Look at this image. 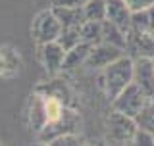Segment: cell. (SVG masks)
<instances>
[{
    "label": "cell",
    "mask_w": 154,
    "mask_h": 146,
    "mask_svg": "<svg viewBox=\"0 0 154 146\" xmlns=\"http://www.w3.org/2000/svg\"><path fill=\"white\" fill-rule=\"evenodd\" d=\"M41 60H42V65L46 67L48 73H58L60 69H64L66 48L58 41L41 44Z\"/></svg>",
    "instance_id": "cell-10"
},
{
    "label": "cell",
    "mask_w": 154,
    "mask_h": 146,
    "mask_svg": "<svg viewBox=\"0 0 154 146\" xmlns=\"http://www.w3.org/2000/svg\"><path fill=\"white\" fill-rule=\"evenodd\" d=\"M146 100H148V96L141 90V87L131 83V85L125 87V89L112 100V108L122 111L125 115H129V117H135V115L143 110V106L146 104Z\"/></svg>",
    "instance_id": "cell-5"
},
{
    "label": "cell",
    "mask_w": 154,
    "mask_h": 146,
    "mask_svg": "<svg viewBox=\"0 0 154 146\" xmlns=\"http://www.w3.org/2000/svg\"><path fill=\"white\" fill-rule=\"evenodd\" d=\"M79 125H81L79 115H77L73 110H69L66 106L60 117L48 121L45 127L38 131L37 140H38V142H45V144H52L56 138L64 137V135H67V133H77Z\"/></svg>",
    "instance_id": "cell-2"
},
{
    "label": "cell",
    "mask_w": 154,
    "mask_h": 146,
    "mask_svg": "<svg viewBox=\"0 0 154 146\" xmlns=\"http://www.w3.org/2000/svg\"><path fill=\"white\" fill-rule=\"evenodd\" d=\"M131 16L133 12L125 4V0H106V19L125 33L131 31Z\"/></svg>",
    "instance_id": "cell-9"
},
{
    "label": "cell",
    "mask_w": 154,
    "mask_h": 146,
    "mask_svg": "<svg viewBox=\"0 0 154 146\" xmlns=\"http://www.w3.org/2000/svg\"><path fill=\"white\" fill-rule=\"evenodd\" d=\"M56 17L60 19L62 27H81L87 21L83 8H67V6H52Z\"/></svg>",
    "instance_id": "cell-12"
},
{
    "label": "cell",
    "mask_w": 154,
    "mask_h": 146,
    "mask_svg": "<svg viewBox=\"0 0 154 146\" xmlns=\"http://www.w3.org/2000/svg\"><path fill=\"white\" fill-rule=\"evenodd\" d=\"M87 21H104L106 19V0H87L83 6Z\"/></svg>",
    "instance_id": "cell-17"
},
{
    "label": "cell",
    "mask_w": 154,
    "mask_h": 146,
    "mask_svg": "<svg viewBox=\"0 0 154 146\" xmlns=\"http://www.w3.org/2000/svg\"><path fill=\"white\" fill-rule=\"evenodd\" d=\"M46 94L48 96H56L64 106L69 104L67 98H71V90L64 85V81H52L50 85H48V89H46Z\"/></svg>",
    "instance_id": "cell-19"
},
{
    "label": "cell",
    "mask_w": 154,
    "mask_h": 146,
    "mask_svg": "<svg viewBox=\"0 0 154 146\" xmlns=\"http://www.w3.org/2000/svg\"><path fill=\"white\" fill-rule=\"evenodd\" d=\"M52 144H81V137L77 133H67V135H64V137L56 138Z\"/></svg>",
    "instance_id": "cell-22"
},
{
    "label": "cell",
    "mask_w": 154,
    "mask_h": 146,
    "mask_svg": "<svg viewBox=\"0 0 154 146\" xmlns=\"http://www.w3.org/2000/svg\"><path fill=\"white\" fill-rule=\"evenodd\" d=\"M135 121H137V127L154 133V98L146 100V104L143 106V110L135 115Z\"/></svg>",
    "instance_id": "cell-16"
},
{
    "label": "cell",
    "mask_w": 154,
    "mask_h": 146,
    "mask_svg": "<svg viewBox=\"0 0 154 146\" xmlns=\"http://www.w3.org/2000/svg\"><path fill=\"white\" fill-rule=\"evenodd\" d=\"M60 33H62V23L56 17L52 8L42 10L33 19V38H35L38 44H46V42L58 41Z\"/></svg>",
    "instance_id": "cell-4"
},
{
    "label": "cell",
    "mask_w": 154,
    "mask_h": 146,
    "mask_svg": "<svg viewBox=\"0 0 154 146\" xmlns=\"http://www.w3.org/2000/svg\"><path fill=\"white\" fill-rule=\"evenodd\" d=\"M81 41H83V38H81V27H62V33H60V37H58V42L66 48V52L69 50V48L77 46Z\"/></svg>",
    "instance_id": "cell-18"
},
{
    "label": "cell",
    "mask_w": 154,
    "mask_h": 146,
    "mask_svg": "<svg viewBox=\"0 0 154 146\" xmlns=\"http://www.w3.org/2000/svg\"><path fill=\"white\" fill-rule=\"evenodd\" d=\"M27 119H29L31 129H35L37 133L48 123L45 94H35V96H31V100H29V110H27Z\"/></svg>",
    "instance_id": "cell-11"
},
{
    "label": "cell",
    "mask_w": 154,
    "mask_h": 146,
    "mask_svg": "<svg viewBox=\"0 0 154 146\" xmlns=\"http://www.w3.org/2000/svg\"><path fill=\"white\" fill-rule=\"evenodd\" d=\"M91 48H93V44H89V42H83V41H81L77 46L69 48V50L66 52L64 69H75V67H79V65H85L87 58H89Z\"/></svg>",
    "instance_id": "cell-13"
},
{
    "label": "cell",
    "mask_w": 154,
    "mask_h": 146,
    "mask_svg": "<svg viewBox=\"0 0 154 146\" xmlns=\"http://www.w3.org/2000/svg\"><path fill=\"white\" fill-rule=\"evenodd\" d=\"M125 50L131 52V58H152L154 60V33L131 29L127 33Z\"/></svg>",
    "instance_id": "cell-8"
},
{
    "label": "cell",
    "mask_w": 154,
    "mask_h": 146,
    "mask_svg": "<svg viewBox=\"0 0 154 146\" xmlns=\"http://www.w3.org/2000/svg\"><path fill=\"white\" fill-rule=\"evenodd\" d=\"M106 131H108V140H112V142L118 144L133 142L135 131H137V121H135V117H129L122 111L114 110L106 117Z\"/></svg>",
    "instance_id": "cell-3"
},
{
    "label": "cell",
    "mask_w": 154,
    "mask_h": 146,
    "mask_svg": "<svg viewBox=\"0 0 154 146\" xmlns=\"http://www.w3.org/2000/svg\"><path fill=\"white\" fill-rule=\"evenodd\" d=\"M81 38L89 44L102 42V21H85L81 25Z\"/></svg>",
    "instance_id": "cell-15"
},
{
    "label": "cell",
    "mask_w": 154,
    "mask_h": 146,
    "mask_svg": "<svg viewBox=\"0 0 154 146\" xmlns=\"http://www.w3.org/2000/svg\"><path fill=\"white\" fill-rule=\"evenodd\" d=\"M133 83L141 87L148 98H154V60L152 58H133Z\"/></svg>",
    "instance_id": "cell-7"
},
{
    "label": "cell",
    "mask_w": 154,
    "mask_h": 146,
    "mask_svg": "<svg viewBox=\"0 0 154 146\" xmlns=\"http://www.w3.org/2000/svg\"><path fill=\"white\" fill-rule=\"evenodd\" d=\"M133 58L123 54L102 69V87L110 100H114L125 87L133 83Z\"/></svg>",
    "instance_id": "cell-1"
},
{
    "label": "cell",
    "mask_w": 154,
    "mask_h": 146,
    "mask_svg": "<svg viewBox=\"0 0 154 146\" xmlns=\"http://www.w3.org/2000/svg\"><path fill=\"white\" fill-rule=\"evenodd\" d=\"M87 0H52V6H67V8H83Z\"/></svg>",
    "instance_id": "cell-23"
},
{
    "label": "cell",
    "mask_w": 154,
    "mask_h": 146,
    "mask_svg": "<svg viewBox=\"0 0 154 146\" xmlns=\"http://www.w3.org/2000/svg\"><path fill=\"white\" fill-rule=\"evenodd\" d=\"M125 4L129 6L131 12H139V10H146L154 6V0H125Z\"/></svg>",
    "instance_id": "cell-21"
},
{
    "label": "cell",
    "mask_w": 154,
    "mask_h": 146,
    "mask_svg": "<svg viewBox=\"0 0 154 146\" xmlns=\"http://www.w3.org/2000/svg\"><path fill=\"white\" fill-rule=\"evenodd\" d=\"M122 56H123V48H118L114 44H108V42H98V44H93L85 65L91 67V69H104L106 65H110Z\"/></svg>",
    "instance_id": "cell-6"
},
{
    "label": "cell",
    "mask_w": 154,
    "mask_h": 146,
    "mask_svg": "<svg viewBox=\"0 0 154 146\" xmlns=\"http://www.w3.org/2000/svg\"><path fill=\"white\" fill-rule=\"evenodd\" d=\"M102 42H108V44H114L118 48H127V33L122 31L118 25H114L112 21L104 19L102 21Z\"/></svg>",
    "instance_id": "cell-14"
},
{
    "label": "cell",
    "mask_w": 154,
    "mask_h": 146,
    "mask_svg": "<svg viewBox=\"0 0 154 146\" xmlns=\"http://www.w3.org/2000/svg\"><path fill=\"white\" fill-rule=\"evenodd\" d=\"M131 144H154V133H150V131H146V129L137 127Z\"/></svg>",
    "instance_id": "cell-20"
}]
</instances>
